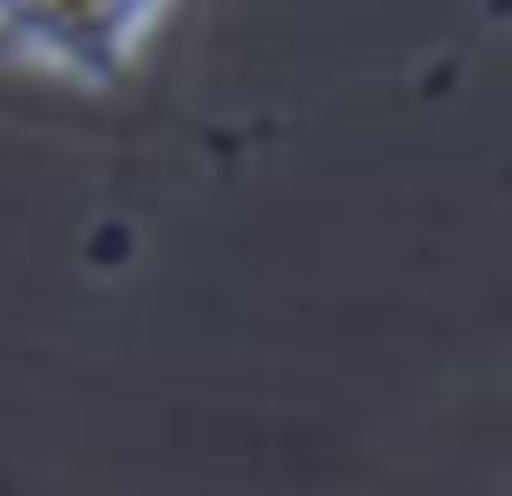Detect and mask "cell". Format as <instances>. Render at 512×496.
Here are the masks:
<instances>
[{"label": "cell", "mask_w": 512, "mask_h": 496, "mask_svg": "<svg viewBox=\"0 0 512 496\" xmlns=\"http://www.w3.org/2000/svg\"><path fill=\"white\" fill-rule=\"evenodd\" d=\"M176 0H0V64L64 88H128Z\"/></svg>", "instance_id": "1"}]
</instances>
